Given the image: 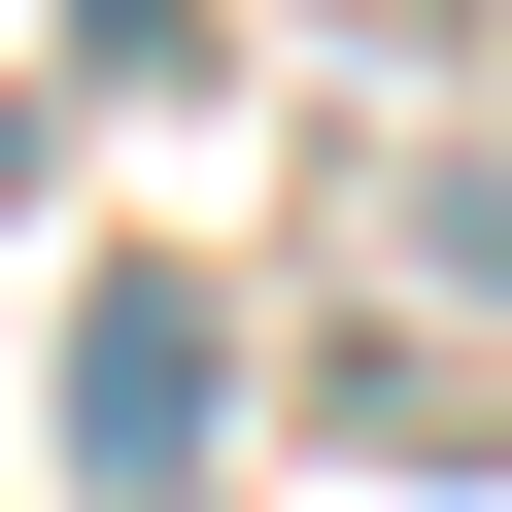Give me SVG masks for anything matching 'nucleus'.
Returning a JSON list of instances; mask_svg holds the SVG:
<instances>
[{"label":"nucleus","instance_id":"obj_1","mask_svg":"<svg viewBox=\"0 0 512 512\" xmlns=\"http://www.w3.org/2000/svg\"><path fill=\"white\" fill-rule=\"evenodd\" d=\"M205 410H239L205 274H103V308H69V478H205Z\"/></svg>","mask_w":512,"mask_h":512}]
</instances>
